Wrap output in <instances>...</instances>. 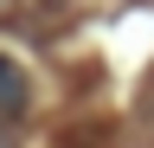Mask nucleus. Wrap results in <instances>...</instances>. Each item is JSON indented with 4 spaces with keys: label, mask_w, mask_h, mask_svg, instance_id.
I'll use <instances>...</instances> for the list:
<instances>
[{
    "label": "nucleus",
    "mask_w": 154,
    "mask_h": 148,
    "mask_svg": "<svg viewBox=\"0 0 154 148\" xmlns=\"http://www.w3.org/2000/svg\"><path fill=\"white\" fill-rule=\"evenodd\" d=\"M26 103H32V84H26V71H19L7 52H0V122H19V116H26Z\"/></svg>",
    "instance_id": "1"
},
{
    "label": "nucleus",
    "mask_w": 154,
    "mask_h": 148,
    "mask_svg": "<svg viewBox=\"0 0 154 148\" xmlns=\"http://www.w3.org/2000/svg\"><path fill=\"white\" fill-rule=\"evenodd\" d=\"M0 148H13V142H7V129H0Z\"/></svg>",
    "instance_id": "2"
},
{
    "label": "nucleus",
    "mask_w": 154,
    "mask_h": 148,
    "mask_svg": "<svg viewBox=\"0 0 154 148\" xmlns=\"http://www.w3.org/2000/svg\"><path fill=\"white\" fill-rule=\"evenodd\" d=\"M51 7H71V0H51Z\"/></svg>",
    "instance_id": "3"
},
{
    "label": "nucleus",
    "mask_w": 154,
    "mask_h": 148,
    "mask_svg": "<svg viewBox=\"0 0 154 148\" xmlns=\"http://www.w3.org/2000/svg\"><path fill=\"white\" fill-rule=\"evenodd\" d=\"M7 7H13V0H0V13H7Z\"/></svg>",
    "instance_id": "4"
}]
</instances>
